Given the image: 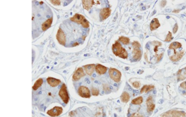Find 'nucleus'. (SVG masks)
<instances>
[{
  "mask_svg": "<svg viewBox=\"0 0 186 117\" xmlns=\"http://www.w3.org/2000/svg\"><path fill=\"white\" fill-rule=\"evenodd\" d=\"M130 98V96L129 93L127 92H123V94L121 95L120 99L122 102H124V103H127V102H128V101H129Z\"/></svg>",
  "mask_w": 186,
  "mask_h": 117,
  "instance_id": "obj_21",
  "label": "nucleus"
},
{
  "mask_svg": "<svg viewBox=\"0 0 186 117\" xmlns=\"http://www.w3.org/2000/svg\"><path fill=\"white\" fill-rule=\"evenodd\" d=\"M50 2H51L53 4V5H60L61 3V1H58V0H56V1H54V0H52V1H50Z\"/></svg>",
  "mask_w": 186,
  "mask_h": 117,
  "instance_id": "obj_32",
  "label": "nucleus"
},
{
  "mask_svg": "<svg viewBox=\"0 0 186 117\" xmlns=\"http://www.w3.org/2000/svg\"><path fill=\"white\" fill-rule=\"evenodd\" d=\"M92 95L94 96H98L99 94V91L98 89H96L95 87H93L91 89Z\"/></svg>",
  "mask_w": 186,
  "mask_h": 117,
  "instance_id": "obj_27",
  "label": "nucleus"
},
{
  "mask_svg": "<svg viewBox=\"0 0 186 117\" xmlns=\"http://www.w3.org/2000/svg\"><path fill=\"white\" fill-rule=\"evenodd\" d=\"M78 44H79V43H75V44H73V46H75V45H78Z\"/></svg>",
  "mask_w": 186,
  "mask_h": 117,
  "instance_id": "obj_38",
  "label": "nucleus"
},
{
  "mask_svg": "<svg viewBox=\"0 0 186 117\" xmlns=\"http://www.w3.org/2000/svg\"><path fill=\"white\" fill-rule=\"evenodd\" d=\"M83 67L87 74L89 75H91L96 69V65L95 64H88V65L84 66Z\"/></svg>",
  "mask_w": 186,
  "mask_h": 117,
  "instance_id": "obj_14",
  "label": "nucleus"
},
{
  "mask_svg": "<svg viewBox=\"0 0 186 117\" xmlns=\"http://www.w3.org/2000/svg\"><path fill=\"white\" fill-rule=\"evenodd\" d=\"M56 38L57 39L58 42L62 45H65L66 44V36H65V33L63 31V30L61 28H59L58 30Z\"/></svg>",
  "mask_w": 186,
  "mask_h": 117,
  "instance_id": "obj_8",
  "label": "nucleus"
},
{
  "mask_svg": "<svg viewBox=\"0 0 186 117\" xmlns=\"http://www.w3.org/2000/svg\"><path fill=\"white\" fill-rule=\"evenodd\" d=\"M184 56V52L181 51L179 52H175V54L170 57V59L172 61V62H177V61H179Z\"/></svg>",
  "mask_w": 186,
  "mask_h": 117,
  "instance_id": "obj_18",
  "label": "nucleus"
},
{
  "mask_svg": "<svg viewBox=\"0 0 186 117\" xmlns=\"http://www.w3.org/2000/svg\"><path fill=\"white\" fill-rule=\"evenodd\" d=\"M42 84H43V79L41 78H39L37 80H36V82H35L34 85H33L32 87L33 90H37V89L40 87V86L42 85Z\"/></svg>",
  "mask_w": 186,
  "mask_h": 117,
  "instance_id": "obj_23",
  "label": "nucleus"
},
{
  "mask_svg": "<svg viewBox=\"0 0 186 117\" xmlns=\"http://www.w3.org/2000/svg\"><path fill=\"white\" fill-rule=\"evenodd\" d=\"M108 74L110 78L115 82H119L122 77V73L119 70L114 68H110L108 70Z\"/></svg>",
  "mask_w": 186,
  "mask_h": 117,
  "instance_id": "obj_4",
  "label": "nucleus"
},
{
  "mask_svg": "<svg viewBox=\"0 0 186 117\" xmlns=\"http://www.w3.org/2000/svg\"><path fill=\"white\" fill-rule=\"evenodd\" d=\"M180 11V10H174L173 11V13H178Z\"/></svg>",
  "mask_w": 186,
  "mask_h": 117,
  "instance_id": "obj_37",
  "label": "nucleus"
},
{
  "mask_svg": "<svg viewBox=\"0 0 186 117\" xmlns=\"http://www.w3.org/2000/svg\"><path fill=\"white\" fill-rule=\"evenodd\" d=\"M46 82H47L48 84L51 86V87H57V86L58 85L61 83L60 80L57 79V78H53V77H49L46 78Z\"/></svg>",
  "mask_w": 186,
  "mask_h": 117,
  "instance_id": "obj_12",
  "label": "nucleus"
},
{
  "mask_svg": "<svg viewBox=\"0 0 186 117\" xmlns=\"http://www.w3.org/2000/svg\"><path fill=\"white\" fill-rule=\"evenodd\" d=\"M160 23L159 22V21L157 18H155L152 20L150 24V29L151 31H154V30L156 29L160 26Z\"/></svg>",
  "mask_w": 186,
  "mask_h": 117,
  "instance_id": "obj_19",
  "label": "nucleus"
},
{
  "mask_svg": "<svg viewBox=\"0 0 186 117\" xmlns=\"http://www.w3.org/2000/svg\"><path fill=\"white\" fill-rule=\"evenodd\" d=\"M146 106H147L148 112H151L155 110V104L153 101L152 96H149L146 100Z\"/></svg>",
  "mask_w": 186,
  "mask_h": 117,
  "instance_id": "obj_11",
  "label": "nucleus"
},
{
  "mask_svg": "<svg viewBox=\"0 0 186 117\" xmlns=\"http://www.w3.org/2000/svg\"><path fill=\"white\" fill-rule=\"evenodd\" d=\"M172 39V34L170 32H169L168 34H167V36H166V39H165V41L166 42H170L171 41V40Z\"/></svg>",
  "mask_w": 186,
  "mask_h": 117,
  "instance_id": "obj_28",
  "label": "nucleus"
},
{
  "mask_svg": "<svg viewBox=\"0 0 186 117\" xmlns=\"http://www.w3.org/2000/svg\"><path fill=\"white\" fill-rule=\"evenodd\" d=\"M107 68L105 66H102L101 64H98L96 66V72L99 74V75H102L104 74L105 72H107Z\"/></svg>",
  "mask_w": 186,
  "mask_h": 117,
  "instance_id": "obj_17",
  "label": "nucleus"
},
{
  "mask_svg": "<svg viewBox=\"0 0 186 117\" xmlns=\"http://www.w3.org/2000/svg\"><path fill=\"white\" fill-rule=\"evenodd\" d=\"M119 41L120 42H122L123 44H125V45H127V44H129L130 42V39L129 38H126V37H124V36H121L120 37L119 39Z\"/></svg>",
  "mask_w": 186,
  "mask_h": 117,
  "instance_id": "obj_25",
  "label": "nucleus"
},
{
  "mask_svg": "<svg viewBox=\"0 0 186 117\" xmlns=\"http://www.w3.org/2000/svg\"><path fill=\"white\" fill-rule=\"evenodd\" d=\"M132 46L133 48H140L141 47V44H140L138 41H134L132 43Z\"/></svg>",
  "mask_w": 186,
  "mask_h": 117,
  "instance_id": "obj_29",
  "label": "nucleus"
},
{
  "mask_svg": "<svg viewBox=\"0 0 186 117\" xmlns=\"http://www.w3.org/2000/svg\"><path fill=\"white\" fill-rule=\"evenodd\" d=\"M182 47V44L179 42H172L169 45V49H174V52H176V50L177 49H179Z\"/></svg>",
  "mask_w": 186,
  "mask_h": 117,
  "instance_id": "obj_22",
  "label": "nucleus"
},
{
  "mask_svg": "<svg viewBox=\"0 0 186 117\" xmlns=\"http://www.w3.org/2000/svg\"><path fill=\"white\" fill-rule=\"evenodd\" d=\"M111 13V10L109 8H102L100 11V19L101 21H104L109 17Z\"/></svg>",
  "mask_w": 186,
  "mask_h": 117,
  "instance_id": "obj_10",
  "label": "nucleus"
},
{
  "mask_svg": "<svg viewBox=\"0 0 186 117\" xmlns=\"http://www.w3.org/2000/svg\"><path fill=\"white\" fill-rule=\"evenodd\" d=\"M133 58L135 61H138L141 59V50H140V48H133Z\"/></svg>",
  "mask_w": 186,
  "mask_h": 117,
  "instance_id": "obj_15",
  "label": "nucleus"
},
{
  "mask_svg": "<svg viewBox=\"0 0 186 117\" xmlns=\"http://www.w3.org/2000/svg\"><path fill=\"white\" fill-rule=\"evenodd\" d=\"M112 49L113 53L116 56L119 57L122 59H127L128 57V53H127V50H125V49H124L117 41L115 42L114 44L112 45Z\"/></svg>",
  "mask_w": 186,
  "mask_h": 117,
  "instance_id": "obj_1",
  "label": "nucleus"
},
{
  "mask_svg": "<svg viewBox=\"0 0 186 117\" xmlns=\"http://www.w3.org/2000/svg\"><path fill=\"white\" fill-rule=\"evenodd\" d=\"M95 1L94 0H83L82 4L83 8L86 10H89L95 4Z\"/></svg>",
  "mask_w": 186,
  "mask_h": 117,
  "instance_id": "obj_13",
  "label": "nucleus"
},
{
  "mask_svg": "<svg viewBox=\"0 0 186 117\" xmlns=\"http://www.w3.org/2000/svg\"><path fill=\"white\" fill-rule=\"evenodd\" d=\"M177 29H178V25L176 24L173 28V33H176V32L177 31Z\"/></svg>",
  "mask_w": 186,
  "mask_h": 117,
  "instance_id": "obj_34",
  "label": "nucleus"
},
{
  "mask_svg": "<svg viewBox=\"0 0 186 117\" xmlns=\"http://www.w3.org/2000/svg\"><path fill=\"white\" fill-rule=\"evenodd\" d=\"M130 117H143L141 114H140L139 113H134L130 116Z\"/></svg>",
  "mask_w": 186,
  "mask_h": 117,
  "instance_id": "obj_31",
  "label": "nucleus"
},
{
  "mask_svg": "<svg viewBox=\"0 0 186 117\" xmlns=\"http://www.w3.org/2000/svg\"><path fill=\"white\" fill-rule=\"evenodd\" d=\"M59 96L62 98V100L63 101V102L66 104L68 103L69 101V95L68 94V91H67V86L65 84L62 85L61 87L60 90L59 91Z\"/></svg>",
  "mask_w": 186,
  "mask_h": 117,
  "instance_id": "obj_5",
  "label": "nucleus"
},
{
  "mask_svg": "<svg viewBox=\"0 0 186 117\" xmlns=\"http://www.w3.org/2000/svg\"><path fill=\"white\" fill-rule=\"evenodd\" d=\"M161 4H162V5H161V6H162L163 7H164V6H165V5L166 4V1H163L161 2Z\"/></svg>",
  "mask_w": 186,
  "mask_h": 117,
  "instance_id": "obj_36",
  "label": "nucleus"
},
{
  "mask_svg": "<svg viewBox=\"0 0 186 117\" xmlns=\"http://www.w3.org/2000/svg\"><path fill=\"white\" fill-rule=\"evenodd\" d=\"M161 117H186V113L183 111L172 110L167 111L161 115Z\"/></svg>",
  "mask_w": 186,
  "mask_h": 117,
  "instance_id": "obj_3",
  "label": "nucleus"
},
{
  "mask_svg": "<svg viewBox=\"0 0 186 117\" xmlns=\"http://www.w3.org/2000/svg\"><path fill=\"white\" fill-rule=\"evenodd\" d=\"M143 100L142 97H138L137 98H134L132 101V103L134 105H140L142 103Z\"/></svg>",
  "mask_w": 186,
  "mask_h": 117,
  "instance_id": "obj_24",
  "label": "nucleus"
},
{
  "mask_svg": "<svg viewBox=\"0 0 186 117\" xmlns=\"http://www.w3.org/2000/svg\"><path fill=\"white\" fill-rule=\"evenodd\" d=\"M180 86H181V87L182 88V89H186V81L181 83V85H180Z\"/></svg>",
  "mask_w": 186,
  "mask_h": 117,
  "instance_id": "obj_35",
  "label": "nucleus"
},
{
  "mask_svg": "<svg viewBox=\"0 0 186 117\" xmlns=\"http://www.w3.org/2000/svg\"><path fill=\"white\" fill-rule=\"evenodd\" d=\"M84 75H85V72H84V69L82 67H79L74 72L72 78L74 81H78Z\"/></svg>",
  "mask_w": 186,
  "mask_h": 117,
  "instance_id": "obj_9",
  "label": "nucleus"
},
{
  "mask_svg": "<svg viewBox=\"0 0 186 117\" xmlns=\"http://www.w3.org/2000/svg\"><path fill=\"white\" fill-rule=\"evenodd\" d=\"M78 94L80 97L84 98H89L91 97V92L89 89L85 86H80L78 89Z\"/></svg>",
  "mask_w": 186,
  "mask_h": 117,
  "instance_id": "obj_6",
  "label": "nucleus"
},
{
  "mask_svg": "<svg viewBox=\"0 0 186 117\" xmlns=\"http://www.w3.org/2000/svg\"><path fill=\"white\" fill-rule=\"evenodd\" d=\"M155 88V86L151 85H144L141 88V90H140V93L142 94V93H147L148 92H150L153 89Z\"/></svg>",
  "mask_w": 186,
  "mask_h": 117,
  "instance_id": "obj_20",
  "label": "nucleus"
},
{
  "mask_svg": "<svg viewBox=\"0 0 186 117\" xmlns=\"http://www.w3.org/2000/svg\"><path fill=\"white\" fill-rule=\"evenodd\" d=\"M132 85L133 86V87L138 89L140 87V83L139 82H132Z\"/></svg>",
  "mask_w": 186,
  "mask_h": 117,
  "instance_id": "obj_30",
  "label": "nucleus"
},
{
  "mask_svg": "<svg viewBox=\"0 0 186 117\" xmlns=\"http://www.w3.org/2000/svg\"><path fill=\"white\" fill-rule=\"evenodd\" d=\"M163 53L160 54L159 56H157V62H159V61H161L162 57H163Z\"/></svg>",
  "mask_w": 186,
  "mask_h": 117,
  "instance_id": "obj_33",
  "label": "nucleus"
},
{
  "mask_svg": "<svg viewBox=\"0 0 186 117\" xmlns=\"http://www.w3.org/2000/svg\"><path fill=\"white\" fill-rule=\"evenodd\" d=\"M152 44H154L155 45V49H154V51L156 53L157 52H158V48L159 46H161V43L160 42H158V41H153V42H152Z\"/></svg>",
  "mask_w": 186,
  "mask_h": 117,
  "instance_id": "obj_26",
  "label": "nucleus"
},
{
  "mask_svg": "<svg viewBox=\"0 0 186 117\" xmlns=\"http://www.w3.org/2000/svg\"><path fill=\"white\" fill-rule=\"evenodd\" d=\"M70 20L74 22L80 24L84 28H88L89 27L88 21L85 18V17L80 14H75L73 17L70 18Z\"/></svg>",
  "mask_w": 186,
  "mask_h": 117,
  "instance_id": "obj_2",
  "label": "nucleus"
},
{
  "mask_svg": "<svg viewBox=\"0 0 186 117\" xmlns=\"http://www.w3.org/2000/svg\"><path fill=\"white\" fill-rule=\"evenodd\" d=\"M53 22V17H50L47 20H46L45 22L42 24V29L43 31H45L46 30L49 29L52 26V24Z\"/></svg>",
  "mask_w": 186,
  "mask_h": 117,
  "instance_id": "obj_16",
  "label": "nucleus"
},
{
  "mask_svg": "<svg viewBox=\"0 0 186 117\" xmlns=\"http://www.w3.org/2000/svg\"><path fill=\"white\" fill-rule=\"evenodd\" d=\"M63 113V108L61 106H55L52 109L47 111L46 113L52 117H58Z\"/></svg>",
  "mask_w": 186,
  "mask_h": 117,
  "instance_id": "obj_7",
  "label": "nucleus"
}]
</instances>
